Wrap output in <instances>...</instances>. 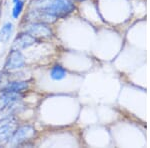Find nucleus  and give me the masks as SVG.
<instances>
[{"label": "nucleus", "instance_id": "3", "mask_svg": "<svg viewBox=\"0 0 150 148\" xmlns=\"http://www.w3.org/2000/svg\"><path fill=\"white\" fill-rule=\"evenodd\" d=\"M16 128L17 121L12 116L0 119V144L8 141Z\"/></svg>", "mask_w": 150, "mask_h": 148}, {"label": "nucleus", "instance_id": "9", "mask_svg": "<svg viewBox=\"0 0 150 148\" xmlns=\"http://www.w3.org/2000/svg\"><path fill=\"white\" fill-rule=\"evenodd\" d=\"M66 70L60 65H55L52 67L51 71H50V77L55 80V81H60V80L64 79L66 77Z\"/></svg>", "mask_w": 150, "mask_h": 148}, {"label": "nucleus", "instance_id": "10", "mask_svg": "<svg viewBox=\"0 0 150 148\" xmlns=\"http://www.w3.org/2000/svg\"><path fill=\"white\" fill-rule=\"evenodd\" d=\"M13 31V25L10 22H7L4 24V26L2 27L1 31H0V40L2 41V43H7L12 34Z\"/></svg>", "mask_w": 150, "mask_h": 148}, {"label": "nucleus", "instance_id": "8", "mask_svg": "<svg viewBox=\"0 0 150 148\" xmlns=\"http://www.w3.org/2000/svg\"><path fill=\"white\" fill-rule=\"evenodd\" d=\"M28 88V83L25 81H14V82H9L6 84V86L4 87V90L9 91V92H14V93H19L22 92L23 90H26Z\"/></svg>", "mask_w": 150, "mask_h": 148}, {"label": "nucleus", "instance_id": "6", "mask_svg": "<svg viewBox=\"0 0 150 148\" xmlns=\"http://www.w3.org/2000/svg\"><path fill=\"white\" fill-rule=\"evenodd\" d=\"M34 43H36V38L33 35H31L30 33H21L19 34L17 37L15 38L12 45L13 49H25V48L30 47L31 45H33Z\"/></svg>", "mask_w": 150, "mask_h": 148}, {"label": "nucleus", "instance_id": "4", "mask_svg": "<svg viewBox=\"0 0 150 148\" xmlns=\"http://www.w3.org/2000/svg\"><path fill=\"white\" fill-rule=\"evenodd\" d=\"M24 65H25V57H24V55L20 52V50L12 49L6 58L4 68L6 70H15L22 68Z\"/></svg>", "mask_w": 150, "mask_h": 148}, {"label": "nucleus", "instance_id": "5", "mask_svg": "<svg viewBox=\"0 0 150 148\" xmlns=\"http://www.w3.org/2000/svg\"><path fill=\"white\" fill-rule=\"evenodd\" d=\"M25 31L27 33H30L34 37H50L53 35L52 30L50 29L45 23L42 22H35L31 23L25 27Z\"/></svg>", "mask_w": 150, "mask_h": 148}, {"label": "nucleus", "instance_id": "2", "mask_svg": "<svg viewBox=\"0 0 150 148\" xmlns=\"http://www.w3.org/2000/svg\"><path fill=\"white\" fill-rule=\"evenodd\" d=\"M36 131L32 126L30 125H24L19 128H16L12 136L9 138L7 141V144L11 146H17V145L22 144L26 140H29L35 135Z\"/></svg>", "mask_w": 150, "mask_h": 148}, {"label": "nucleus", "instance_id": "12", "mask_svg": "<svg viewBox=\"0 0 150 148\" xmlns=\"http://www.w3.org/2000/svg\"><path fill=\"white\" fill-rule=\"evenodd\" d=\"M16 1H18V0H14V2H16Z\"/></svg>", "mask_w": 150, "mask_h": 148}, {"label": "nucleus", "instance_id": "11", "mask_svg": "<svg viewBox=\"0 0 150 148\" xmlns=\"http://www.w3.org/2000/svg\"><path fill=\"white\" fill-rule=\"evenodd\" d=\"M23 6H24V2L21 1V0H18V1L15 2V5L13 7V10H12V15H13L14 18H18V16L22 12Z\"/></svg>", "mask_w": 150, "mask_h": 148}, {"label": "nucleus", "instance_id": "7", "mask_svg": "<svg viewBox=\"0 0 150 148\" xmlns=\"http://www.w3.org/2000/svg\"><path fill=\"white\" fill-rule=\"evenodd\" d=\"M20 95L18 93H14V92H9L4 89L0 91V110L3 109L4 107L8 106L9 104L16 102V101L20 100Z\"/></svg>", "mask_w": 150, "mask_h": 148}, {"label": "nucleus", "instance_id": "1", "mask_svg": "<svg viewBox=\"0 0 150 148\" xmlns=\"http://www.w3.org/2000/svg\"><path fill=\"white\" fill-rule=\"evenodd\" d=\"M30 9L45 12L58 19L71 14L75 6L70 0H32Z\"/></svg>", "mask_w": 150, "mask_h": 148}]
</instances>
